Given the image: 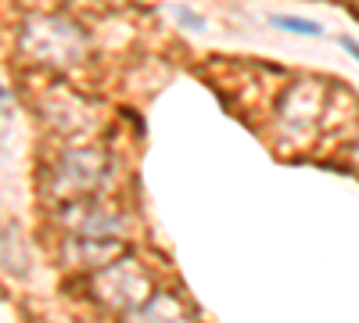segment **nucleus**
<instances>
[{"instance_id":"nucleus-1","label":"nucleus","mask_w":359,"mask_h":323,"mask_svg":"<svg viewBox=\"0 0 359 323\" xmlns=\"http://www.w3.org/2000/svg\"><path fill=\"white\" fill-rule=\"evenodd\" d=\"M277 29H284V33H302V36H320L323 25L320 22H306V18H291V15H273L269 18Z\"/></svg>"},{"instance_id":"nucleus-2","label":"nucleus","mask_w":359,"mask_h":323,"mask_svg":"<svg viewBox=\"0 0 359 323\" xmlns=\"http://www.w3.org/2000/svg\"><path fill=\"white\" fill-rule=\"evenodd\" d=\"M338 43H341V50H345V54H352V57H355V62H359V43H355V40H348V36H341Z\"/></svg>"},{"instance_id":"nucleus-3","label":"nucleus","mask_w":359,"mask_h":323,"mask_svg":"<svg viewBox=\"0 0 359 323\" xmlns=\"http://www.w3.org/2000/svg\"><path fill=\"white\" fill-rule=\"evenodd\" d=\"M4 97H8V90H4V86H0V101H4Z\"/></svg>"}]
</instances>
